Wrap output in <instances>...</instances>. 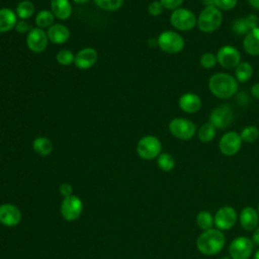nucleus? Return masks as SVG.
I'll list each match as a JSON object with an SVG mask.
<instances>
[{
	"mask_svg": "<svg viewBox=\"0 0 259 259\" xmlns=\"http://www.w3.org/2000/svg\"><path fill=\"white\" fill-rule=\"evenodd\" d=\"M226 244V237L223 231L211 228L203 231L196 239V247L198 251L206 256L220 253Z\"/></svg>",
	"mask_w": 259,
	"mask_h": 259,
	"instance_id": "nucleus-1",
	"label": "nucleus"
},
{
	"mask_svg": "<svg viewBox=\"0 0 259 259\" xmlns=\"http://www.w3.org/2000/svg\"><path fill=\"white\" fill-rule=\"evenodd\" d=\"M208 88L215 97L227 99L237 93L238 81L230 74L217 73L209 78Z\"/></svg>",
	"mask_w": 259,
	"mask_h": 259,
	"instance_id": "nucleus-2",
	"label": "nucleus"
},
{
	"mask_svg": "<svg viewBox=\"0 0 259 259\" xmlns=\"http://www.w3.org/2000/svg\"><path fill=\"white\" fill-rule=\"evenodd\" d=\"M222 21L223 14L221 10L215 6H206L201 10L197 18V25L203 32H212L221 26Z\"/></svg>",
	"mask_w": 259,
	"mask_h": 259,
	"instance_id": "nucleus-3",
	"label": "nucleus"
},
{
	"mask_svg": "<svg viewBox=\"0 0 259 259\" xmlns=\"http://www.w3.org/2000/svg\"><path fill=\"white\" fill-rule=\"evenodd\" d=\"M170 22L176 29L188 31L194 28L197 24V18L191 10L186 8H177L172 12Z\"/></svg>",
	"mask_w": 259,
	"mask_h": 259,
	"instance_id": "nucleus-4",
	"label": "nucleus"
},
{
	"mask_svg": "<svg viewBox=\"0 0 259 259\" xmlns=\"http://www.w3.org/2000/svg\"><path fill=\"white\" fill-rule=\"evenodd\" d=\"M157 42L159 48L168 54L179 53L184 48L183 37L179 33L171 30H166L160 33Z\"/></svg>",
	"mask_w": 259,
	"mask_h": 259,
	"instance_id": "nucleus-5",
	"label": "nucleus"
},
{
	"mask_svg": "<svg viewBox=\"0 0 259 259\" xmlns=\"http://www.w3.org/2000/svg\"><path fill=\"white\" fill-rule=\"evenodd\" d=\"M254 249V243L245 236L235 238L229 245V254L232 259H249Z\"/></svg>",
	"mask_w": 259,
	"mask_h": 259,
	"instance_id": "nucleus-6",
	"label": "nucleus"
},
{
	"mask_svg": "<svg viewBox=\"0 0 259 259\" xmlns=\"http://www.w3.org/2000/svg\"><path fill=\"white\" fill-rule=\"evenodd\" d=\"M162 145L158 138L154 136H146L142 138L137 146L138 154L145 160H152L157 158L161 153Z\"/></svg>",
	"mask_w": 259,
	"mask_h": 259,
	"instance_id": "nucleus-7",
	"label": "nucleus"
},
{
	"mask_svg": "<svg viewBox=\"0 0 259 259\" xmlns=\"http://www.w3.org/2000/svg\"><path fill=\"white\" fill-rule=\"evenodd\" d=\"M169 131L175 138L186 141L193 138L196 132V126L188 119L177 117L170 121Z\"/></svg>",
	"mask_w": 259,
	"mask_h": 259,
	"instance_id": "nucleus-8",
	"label": "nucleus"
},
{
	"mask_svg": "<svg viewBox=\"0 0 259 259\" xmlns=\"http://www.w3.org/2000/svg\"><path fill=\"white\" fill-rule=\"evenodd\" d=\"M83 210V202L76 195H70L64 198L61 204V213L66 221H76Z\"/></svg>",
	"mask_w": 259,
	"mask_h": 259,
	"instance_id": "nucleus-9",
	"label": "nucleus"
},
{
	"mask_svg": "<svg viewBox=\"0 0 259 259\" xmlns=\"http://www.w3.org/2000/svg\"><path fill=\"white\" fill-rule=\"evenodd\" d=\"M213 219L214 226L217 227V229L221 231H228L235 226L238 217L234 207L225 205L217 210L215 214L213 215Z\"/></svg>",
	"mask_w": 259,
	"mask_h": 259,
	"instance_id": "nucleus-10",
	"label": "nucleus"
},
{
	"mask_svg": "<svg viewBox=\"0 0 259 259\" xmlns=\"http://www.w3.org/2000/svg\"><path fill=\"white\" fill-rule=\"evenodd\" d=\"M234 118V112L230 105L223 104L215 107L209 114V122H211L217 128L228 127Z\"/></svg>",
	"mask_w": 259,
	"mask_h": 259,
	"instance_id": "nucleus-11",
	"label": "nucleus"
},
{
	"mask_svg": "<svg viewBox=\"0 0 259 259\" xmlns=\"http://www.w3.org/2000/svg\"><path fill=\"white\" fill-rule=\"evenodd\" d=\"M241 136L236 132H228L221 138L219 149L225 156H234L242 147Z\"/></svg>",
	"mask_w": 259,
	"mask_h": 259,
	"instance_id": "nucleus-12",
	"label": "nucleus"
},
{
	"mask_svg": "<svg viewBox=\"0 0 259 259\" xmlns=\"http://www.w3.org/2000/svg\"><path fill=\"white\" fill-rule=\"evenodd\" d=\"M215 56L218 63L226 69L236 68L241 62V55L239 51L232 46L222 47Z\"/></svg>",
	"mask_w": 259,
	"mask_h": 259,
	"instance_id": "nucleus-13",
	"label": "nucleus"
},
{
	"mask_svg": "<svg viewBox=\"0 0 259 259\" xmlns=\"http://www.w3.org/2000/svg\"><path fill=\"white\" fill-rule=\"evenodd\" d=\"M21 221L20 209L11 203L0 205V223L6 227H14Z\"/></svg>",
	"mask_w": 259,
	"mask_h": 259,
	"instance_id": "nucleus-14",
	"label": "nucleus"
},
{
	"mask_svg": "<svg viewBox=\"0 0 259 259\" xmlns=\"http://www.w3.org/2000/svg\"><path fill=\"white\" fill-rule=\"evenodd\" d=\"M26 44L29 50L34 53H40L45 51L48 45V36L46 32L40 28H32L29 30L26 37Z\"/></svg>",
	"mask_w": 259,
	"mask_h": 259,
	"instance_id": "nucleus-15",
	"label": "nucleus"
},
{
	"mask_svg": "<svg viewBox=\"0 0 259 259\" xmlns=\"http://www.w3.org/2000/svg\"><path fill=\"white\" fill-rule=\"evenodd\" d=\"M239 221L245 231H254L259 224V214L257 209L252 206L244 207L239 214Z\"/></svg>",
	"mask_w": 259,
	"mask_h": 259,
	"instance_id": "nucleus-16",
	"label": "nucleus"
},
{
	"mask_svg": "<svg viewBox=\"0 0 259 259\" xmlns=\"http://www.w3.org/2000/svg\"><path fill=\"white\" fill-rule=\"evenodd\" d=\"M179 107L186 113H195L201 108V99L195 93H185L179 98Z\"/></svg>",
	"mask_w": 259,
	"mask_h": 259,
	"instance_id": "nucleus-17",
	"label": "nucleus"
},
{
	"mask_svg": "<svg viewBox=\"0 0 259 259\" xmlns=\"http://www.w3.org/2000/svg\"><path fill=\"white\" fill-rule=\"evenodd\" d=\"M97 61V53L94 49L86 48L81 50L75 57L74 63L77 68L81 70L89 69Z\"/></svg>",
	"mask_w": 259,
	"mask_h": 259,
	"instance_id": "nucleus-18",
	"label": "nucleus"
},
{
	"mask_svg": "<svg viewBox=\"0 0 259 259\" xmlns=\"http://www.w3.org/2000/svg\"><path fill=\"white\" fill-rule=\"evenodd\" d=\"M244 51L251 56H259V26L250 30L243 39Z\"/></svg>",
	"mask_w": 259,
	"mask_h": 259,
	"instance_id": "nucleus-19",
	"label": "nucleus"
},
{
	"mask_svg": "<svg viewBox=\"0 0 259 259\" xmlns=\"http://www.w3.org/2000/svg\"><path fill=\"white\" fill-rule=\"evenodd\" d=\"M69 36V29L63 24H54L48 31V37L54 44H64L68 40Z\"/></svg>",
	"mask_w": 259,
	"mask_h": 259,
	"instance_id": "nucleus-20",
	"label": "nucleus"
},
{
	"mask_svg": "<svg viewBox=\"0 0 259 259\" xmlns=\"http://www.w3.org/2000/svg\"><path fill=\"white\" fill-rule=\"evenodd\" d=\"M51 8L53 14L59 19H67L72 12L69 0H52Z\"/></svg>",
	"mask_w": 259,
	"mask_h": 259,
	"instance_id": "nucleus-21",
	"label": "nucleus"
},
{
	"mask_svg": "<svg viewBox=\"0 0 259 259\" xmlns=\"http://www.w3.org/2000/svg\"><path fill=\"white\" fill-rule=\"evenodd\" d=\"M16 15L9 8L0 9V32H6L16 25Z\"/></svg>",
	"mask_w": 259,
	"mask_h": 259,
	"instance_id": "nucleus-22",
	"label": "nucleus"
},
{
	"mask_svg": "<svg viewBox=\"0 0 259 259\" xmlns=\"http://www.w3.org/2000/svg\"><path fill=\"white\" fill-rule=\"evenodd\" d=\"M253 74V68L251 64L247 62H240L235 68V78L238 82L245 83L249 81Z\"/></svg>",
	"mask_w": 259,
	"mask_h": 259,
	"instance_id": "nucleus-23",
	"label": "nucleus"
},
{
	"mask_svg": "<svg viewBox=\"0 0 259 259\" xmlns=\"http://www.w3.org/2000/svg\"><path fill=\"white\" fill-rule=\"evenodd\" d=\"M33 150L36 154L40 156H47L52 153L53 151V144L52 142L45 137H38L33 141L32 144Z\"/></svg>",
	"mask_w": 259,
	"mask_h": 259,
	"instance_id": "nucleus-24",
	"label": "nucleus"
},
{
	"mask_svg": "<svg viewBox=\"0 0 259 259\" xmlns=\"http://www.w3.org/2000/svg\"><path fill=\"white\" fill-rule=\"evenodd\" d=\"M196 225L202 231L209 230L214 225L213 215L207 210H200L196 215Z\"/></svg>",
	"mask_w": 259,
	"mask_h": 259,
	"instance_id": "nucleus-25",
	"label": "nucleus"
},
{
	"mask_svg": "<svg viewBox=\"0 0 259 259\" xmlns=\"http://www.w3.org/2000/svg\"><path fill=\"white\" fill-rule=\"evenodd\" d=\"M215 133H217V127L211 122L208 121L203 123L199 127L197 136L202 143H208L213 140V138L215 137Z\"/></svg>",
	"mask_w": 259,
	"mask_h": 259,
	"instance_id": "nucleus-26",
	"label": "nucleus"
},
{
	"mask_svg": "<svg viewBox=\"0 0 259 259\" xmlns=\"http://www.w3.org/2000/svg\"><path fill=\"white\" fill-rule=\"evenodd\" d=\"M157 164L161 170L165 172H169L173 170V168L175 167V160L170 154L163 153L158 156Z\"/></svg>",
	"mask_w": 259,
	"mask_h": 259,
	"instance_id": "nucleus-27",
	"label": "nucleus"
},
{
	"mask_svg": "<svg viewBox=\"0 0 259 259\" xmlns=\"http://www.w3.org/2000/svg\"><path fill=\"white\" fill-rule=\"evenodd\" d=\"M54 22V14L49 10H41L35 17V23L39 27H48Z\"/></svg>",
	"mask_w": 259,
	"mask_h": 259,
	"instance_id": "nucleus-28",
	"label": "nucleus"
},
{
	"mask_svg": "<svg viewBox=\"0 0 259 259\" xmlns=\"http://www.w3.org/2000/svg\"><path fill=\"white\" fill-rule=\"evenodd\" d=\"M240 136L242 141L246 143H253L259 138V130L254 125H247L242 130Z\"/></svg>",
	"mask_w": 259,
	"mask_h": 259,
	"instance_id": "nucleus-29",
	"label": "nucleus"
},
{
	"mask_svg": "<svg viewBox=\"0 0 259 259\" xmlns=\"http://www.w3.org/2000/svg\"><path fill=\"white\" fill-rule=\"evenodd\" d=\"M16 12L20 18L25 19L30 17L33 14L34 6L30 1H22L17 5Z\"/></svg>",
	"mask_w": 259,
	"mask_h": 259,
	"instance_id": "nucleus-30",
	"label": "nucleus"
},
{
	"mask_svg": "<svg viewBox=\"0 0 259 259\" xmlns=\"http://www.w3.org/2000/svg\"><path fill=\"white\" fill-rule=\"evenodd\" d=\"M232 28H233V32L238 35H243V34L246 35L251 30V28L246 20V17L236 19V21L233 23Z\"/></svg>",
	"mask_w": 259,
	"mask_h": 259,
	"instance_id": "nucleus-31",
	"label": "nucleus"
},
{
	"mask_svg": "<svg viewBox=\"0 0 259 259\" xmlns=\"http://www.w3.org/2000/svg\"><path fill=\"white\" fill-rule=\"evenodd\" d=\"M94 2L104 10H116L122 5L123 0H94Z\"/></svg>",
	"mask_w": 259,
	"mask_h": 259,
	"instance_id": "nucleus-32",
	"label": "nucleus"
},
{
	"mask_svg": "<svg viewBox=\"0 0 259 259\" xmlns=\"http://www.w3.org/2000/svg\"><path fill=\"white\" fill-rule=\"evenodd\" d=\"M74 60H75V57L73 53L69 50H62L57 55V61L61 65H65V66L70 65L74 62Z\"/></svg>",
	"mask_w": 259,
	"mask_h": 259,
	"instance_id": "nucleus-33",
	"label": "nucleus"
},
{
	"mask_svg": "<svg viewBox=\"0 0 259 259\" xmlns=\"http://www.w3.org/2000/svg\"><path fill=\"white\" fill-rule=\"evenodd\" d=\"M200 65L204 68V69H210L213 68L215 66V64L218 63L217 61V56H214L211 53H204L199 60Z\"/></svg>",
	"mask_w": 259,
	"mask_h": 259,
	"instance_id": "nucleus-34",
	"label": "nucleus"
},
{
	"mask_svg": "<svg viewBox=\"0 0 259 259\" xmlns=\"http://www.w3.org/2000/svg\"><path fill=\"white\" fill-rule=\"evenodd\" d=\"M238 0H214V6L220 10H231L237 5Z\"/></svg>",
	"mask_w": 259,
	"mask_h": 259,
	"instance_id": "nucleus-35",
	"label": "nucleus"
},
{
	"mask_svg": "<svg viewBox=\"0 0 259 259\" xmlns=\"http://www.w3.org/2000/svg\"><path fill=\"white\" fill-rule=\"evenodd\" d=\"M164 6L162 5V3L160 1H153L152 3H150L149 7H148V11L151 15L153 16H158L163 12Z\"/></svg>",
	"mask_w": 259,
	"mask_h": 259,
	"instance_id": "nucleus-36",
	"label": "nucleus"
},
{
	"mask_svg": "<svg viewBox=\"0 0 259 259\" xmlns=\"http://www.w3.org/2000/svg\"><path fill=\"white\" fill-rule=\"evenodd\" d=\"M160 2L164 6V8L175 10L179 8V6L183 3V0H160Z\"/></svg>",
	"mask_w": 259,
	"mask_h": 259,
	"instance_id": "nucleus-37",
	"label": "nucleus"
},
{
	"mask_svg": "<svg viewBox=\"0 0 259 259\" xmlns=\"http://www.w3.org/2000/svg\"><path fill=\"white\" fill-rule=\"evenodd\" d=\"M246 20H247V22H248V24H249L251 30L254 29V28H256V27H258L259 19H258V17H257L255 14H250V15L246 16Z\"/></svg>",
	"mask_w": 259,
	"mask_h": 259,
	"instance_id": "nucleus-38",
	"label": "nucleus"
},
{
	"mask_svg": "<svg viewBox=\"0 0 259 259\" xmlns=\"http://www.w3.org/2000/svg\"><path fill=\"white\" fill-rule=\"evenodd\" d=\"M60 192H61L62 195H64L65 197H67V196L72 195L73 188H72L71 184H69V183H63V184L60 186Z\"/></svg>",
	"mask_w": 259,
	"mask_h": 259,
	"instance_id": "nucleus-39",
	"label": "nucleus"
},
{
	"mask_svg": "<svg viewBox=\"0 0 259 259\" xmlns=\"http://www.w3.org/2000/svg\"><path fill=\"white\" fill-rule=\"evenodd\" d=\"M29 24L26 22V21H24V20H20V21H18V22H16V25H15V28H16V30L18 31V32H25V31H27L28 29H29Z\"/></svg>",
	"mask_w": 259,
	"mask_h": 259,
	"instance_id": "nucleus-40",
	"label": "nucleus"
},
{
	"mask_svg": "<svg viewBox=\"0 0 259 259\" xmlns=\"http://www.w3.org/2000/svg\"><path fill=\"white\" fill-rule=\"evenodd\" d=\"M251 94L256 99H259V83H256L251 87Z\"/></svg>",
	"mask_w": 259,
	"mask_h": 259,
	"instance_id": "nucleus-41",
	"label": "nucleus"
},
{
	"mask_svg": "<svg viewBox=\"0 0 259 259\" xmlns=\"http://www.w3.org/2000/svg\"><path fill=\"white\" fill-rule=\"evenodd\" d=\"M252 241L254 244L259 245V226L254 230L253 235H252Z\"/></svg>",
	"mask_w": 259,
	"mask_h": 259,
	"instance_id": "nucleus-42",
	"label": "nucleus"
},
{
	"mask_svg": "<svg viewBox=\"0 0 259 259\" xmlns=\"http://www.w3.org/2000/svg\"><path fill=\"white\" fill-rule=\"evenodd\" d=\"M248 2L253 8L259 9V0H248Z\"/></svg>",
	"mask_w": 259,
	"mask_h": 259,
	"instance_id": "nucleus-43",
	"label": "nucleus"
},
{
	"mask_svg": "<svg viewBox=\"0 0 259 259\" xmlns=\"http://www.w3.org/2000/svg\"><path fill=\"white\" fill-rule=\"evenodd\" d=\"M204 6H214V0H201Z\"/></svg>",
	"mask_w": 259,
	"mask_h": 259,
	"instance_id": "nucleus-44",
	"label": "nucleus"
},
{
	"mask_svg": "<svg viewBox=\"0 0 259 259\" xmlns=\"http://www.w3.org/2000/svg\"><path fill=\"white\" fill-rule=\"evenodd\" d=\"M254 259H259V249L254 254Z\"/></svg>",
	"mask_w": 259,
	"mask_h": 259,
	"instance_id": "nucleus-45",
	"label": "nucleus"
},
{
	"mask_svg": "<svg viewBox=\"0 0 259 259\" xmlns=\"http://www.w3.org/2000/svg\"><path fill=\"white\" fill-rule=\"evenodd\" d=\"M73 1H75L76 3H85V2H87L88 0H73Z\"/></svg>",
	"mask_w": 259,
	"mask_h": 259,
	"instance_id": "nucleus-46",
	"label": "nucleus"
},
{
	"mask_svg": "<svg viewBox=\"0 0 259 259\" xmlns=\"http://www.w3.org/2000/svg\"><path fill=\"white\" fill-rule=\"evenodd\" d=\"M222 259H232L230 256H225V257H223Z\"/></svg>",
	"mask_w": 259,
	"mask_h": 259,
	"instance_id": "nucleus-47",
	"label": "nucleus"
},
{
	"mask_svg": "<svg viewBox=\"0 0 259 259\" xmlns=\"http://www.w3.org/2000/svg\"><path fill=\"white\" fill-rule=\"evenodd\" d=\"M257 211H258V214H259V204H258V206H257Z\"/></svg>",
	"mask_w": 259,
	"mask_h": 259,
	"instance_id": "nucleus-48",
	"label": "nucleus"
}]
</instances>
